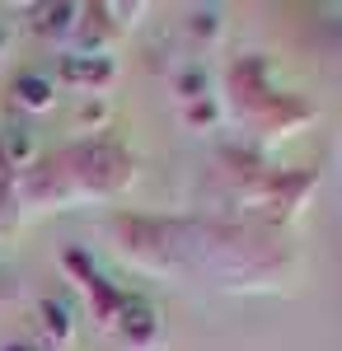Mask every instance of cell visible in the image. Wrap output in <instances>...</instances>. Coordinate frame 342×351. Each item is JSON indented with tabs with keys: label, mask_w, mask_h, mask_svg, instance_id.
<instances>
[{
	"label": "cell",
	"mask_w": 342,
	"mask_h": 351,
	"mask_svg": "<svg viewBox=\"0 0 342 351\" xmlns=\"http://www.w3.org/2000/svg\"><path fill=\"white\" fill-rule=\"evenodd\" d=\"M117 328L136 347H146V342H155V309L146 300H117Z\"/></svg>",
	"instance_id": "cell-1"
},
{
	"label": "cell",
	"mask_w": 342,
	"mask_h": 351,
	"mask_svg": "<svg viewBox=\"0 0 342 351\" xmlns=\"http://www.w3.org/2000/svg\"><path fill=\"white\" fill-rule=\"evenodd\" d=\"M61 75L66 80H76V84H104L108 75H113V66H108L104 56H66V66H61Z\"/></svg>",
	"instance_id": "cell-2"
},
{
	"label": "cell",
	"mask_w": 342,
	"mask_h": 351,
	"mask_svg": "<svg viewBox=\"0 0 342 351\" xmlns=\"http://www.w3.org/2000/svg\"><path fill=\"white\" fill-rule=\"evenodd\" d=\"M14 99L24 108H52V80H43L38 71H28V75L14 80Z\"/></svg>",
	"instance_id": "cell-3"
},
{
	"label": "cell",
	"mask_w": 342,
	"mask_h": 351,
	"mask_svg": "<svg viewBox=\"0 0 342 351\" xmlns=\"http://www.w3.org/2000/svg\"><path fill=\"white\" fill-rule=\"evenodd\" d=\"M43 314H47L52 337H56V342H66V337H71V309H66L61 300H47V304H43Z\"/></svg>",
	"instance_id": "cell-4"
},
{
	"label": "cell",
	"mask_w": 342,
	"mask_h": 351,
	"mask_svg": "<svg viewBox=\"0 0 342 351\" xmlns=\"http://www.w3.org/2000/svg\"><path fill=\"white\" fill-rule=\"evenodd\" d=\"M0 150H5V160H24L28 150H33V136L24 132V127H10V136H5V141H0Z\"/></svg>",
	"instance_id": "cell-5"
},
{
	"label": "cell",
	"mask_w": 342,
	"mask_h": 351,
	"mask_svg": "<svg viewBox=\"0 0 342 351\" xmlns=\"http://www.w3.org/2000/svg\"><path fill=\"white\" fill-rule=\"evenodd\" d=\"M5 351H28V347H5Z\"/></svg>",
	"instance_id": "cell-6"
}]
</instances>
